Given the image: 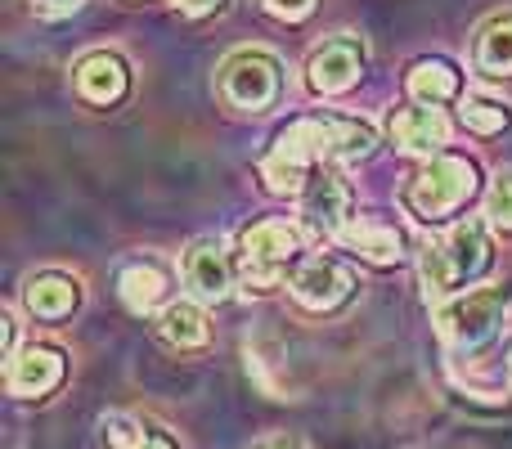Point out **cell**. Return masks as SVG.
<instances>
[{"label":"cell","instance_id":"3957f363","mask_svg":"<svg viewBox=\"0 0 512 449\" xmlns=\"http://www.w3.org/2000/svg\"><path fill=\"white\" fill-rule=\"evenodd\" d=\"M477 194V162L459 153H436L405 189V207L418 221H445Z\"/></svg>","mask_w":512,"mask_h":449},{"label":"cell","instance_id":"52a82bcc","mask_svg":"<svg viewBox=\"0 0 512 449\" xmlns=\"http://www.w3.org/2000/svg\"><path fill=\"white\" fill-rule=\"evenodd\" d=\"M63 378H68V360H63L59 346H45V342L23 346L5 369V387L18 400H45Z\"/></svg>","mask_w":512,"mask_h":449},{"label":"cell","instance_id":"277c9868","mask_svg":"<svg viewBox=\"0 0 512 449\" xmlns=\"http://www.w3.org/2000/svg\"><path fill=\"white\" fill-rule=\"evenodd\" d=\"M504 310H508L504 288H481V292H468V297L445 301L436 310V324H441V337L454 355H481L495 342L499 324H504Z\"/></svg>","mask_w":512,"mask_h":449},{"label":"cell","instance_id":"8992f818","mask_svg":"<svg viewBox=\"0 0 512 449\" xmlns=\"http://www.w3.org/2000/svg\"><path fill=\"white\" fill-rule=\"evenodd\" d=\"M216 86H221L225 104L239 108V113H265V108H274L279 86H283L279 59L265 50H234L230 59L221 63Z\"/></svg>","mask_w":512,"mask_h":449},{"label":"cell","instance_id":"4fadbf2b","mask_svg":"<svg viewBox=\"0 0 512 449\" xmlns=\"http://www.w3.org/2000/svg\"><path fill=\"white\" fill-rule=\"evenodd\" d=\"M23 306L32 310L36 319H68L72 310L81 306V283L72 274H59V270H45L36 279H27L23 288Z\"/></svg>","mask_w":512,"mask_h":449},{"label":"cell","instance_id":"5b68a950","mask_svg":"<svg viewBox=\"0 0 512 449\" xmlns=\"http://www.w3.org/2000/svg\"><path fill=\"white\" fill-rule=\"evenodd\" d=\"M301 256V234L288 221H256L239 238V274L248 288H279L283 270Z\"/></svg>","mask_w":512,"mask_h":449},{"label":"cell","instance_id":"9a60e30c","mask_svg":"<svg viewBox=\"0 0 512 449\" xmlns=\"http://www.w3.org/2000/svg\"><path fill=\"white\" fill-rule=\"evenodd\" d=\"M405 86L418 104L436 108V104L459 95V72H454V63H445V59H418L414 68H409Z\"/></svg>","mask_w":512,"mask_h":449},{"label":"cell","instance_id":"d6986e66","mask_svg":"<svg viewBox=\"0 0 512 449\" xmlns=\"http://www.w3.org/2000/svg\"><path fill=\"white\" fill-rule=\"evenodd\" d=\"M104 441L113 449H180L162 427L135 423V418H108L104 423Z\"/></svg>","mask_w":512,"mask_h":449},{"label":"cell","instance_id":"8fae6325","mask_svg":"<svg viewBox=\"0 0 512 449\" xmlns=\"http://www.w3.org/2000/svg\"><path fill=\"white\" fill-rule=\"evenodd\" d=\"M301 216L315 234H328V238H342L346 234V216H351V194L346 185L333 176V171H315L301 189Z\"/></svg>","mask_w":512,"mask_h":449},{"label":"cell","instance_id":"9c48e42d","mask_svg":"<svg viewBox=\"0 0 512 449\" xmlns=\"http://www.w3.org/2000/svg\"><path fill=\"white\" fill-rule=\"evenodd\" d=\"M364 72V45L355 36H333L324 41L306 63V86L315 95H342L360 81Z\"/></svg>","mask_w":512,"mask_h":449},{"label":"cell","instance_id":"7a4b0ae2","mask_svg":"<svg viewBox=\"0 0 512 449\" xmlns=\"http://www.w3.org/2000/svg\"><path fill=\"white\" fill-rule=\"evenodd\" d=\"M490 270V234L486 221H463L454 225L441 243H427L423 252V283L432 297L463 288V283L481 279Z\"/></svg>","mask_w":512,"mask_h":449},{"label":"cell","instance_id":"5bb4252c","mask_svg":"<svg viewBox=\"0 0 512 449\" xmlns=\"http://www.w3.org/2000/svg\"><path fill=\"white\" fill-rule=\"evenodd\" d=\"M387 131L405 153H436L450 140V126L436 108H400V113H391Z\"/></svg>","mask_w":512,"mask_h":449},{"label":"cell","instance_id":"6da1fadb","mask_svg":"<svg viewBox=\"0 0 512 449\" xmlns=\"http://www.w3.org/2000/svg\"><path fill=\"white\" fill-rule=\"evenodd\" d=\"M378 149V131L355 117H301L274 140V153L261 162V176L274 194H301L306 180L319 167H337V162H364Z\"/></svg>","mask_w":512,"mask_h":449},{"label":"cell","instance_id":"e0dca14e","mask_svg":"<svg viewBox=\"0 0 512 449\" xmlns=\"http://www.w3.org/2000/svg\"><path fill=\"white\" fill-rule=\"evenodd\" d=\"M162 337L180 351H198V346L212 342V328H207V315L194 306V301H176V306L162 310Z\"/></svg>","mask_w":512,"mask_h":449},{"label":"cell","instance_id":"2e32d148","mask_svg":"<svg viewBox=\"0 0 512 449\" xmlns=\"http://www.w3.org/2000/svg\"><path fill=\"white\" fill-rule=\"evenodd\" d=\"M117 288H122L126 310L149 315V310H158L162 297H167V274H162L158 265H149V261H135V265H126V270H122Z\"/></svg>","mask_w":512,"mask_h":449},{"label":"cell","instance_id":"ffe728a7","mask_svg":"<svg viewBox=\"0 0 512 449\" xmlns=\"http://www.w3.org/2000/svg\"><path fill=\"white\" fill-rule=\"evenodd\" d=\"M346 243L351 247H360L364 256H369L373 265H396L400 261V234L396 229H387V225H346Z\"/></svg>","mask_w":512,"mask_h":449},{"label":"cell","instance_id":"44dd1931","mask_svg":"<svg viewBox=\"0 0 512 449\" xmlns=\"http://www.w3.org/2000/svg\"><path fill=\"white\" fill-rule=\"evenodd\" d=\"M459 113H463V126L477 135H499L512 126V108L495 95H463Z\"/></svg>","mask_w":512,"mask_h":449},{"label":"cell","instance_id":"cb8c5ba5","mask_svg":"<svg viewBox=\"0 0 512 449\" xmlns=\"http://www.w3.org/2000/svg\"><path fill=\"white\" fill-rule=\"evenodd\" d=\"M171 5H176L185 18H207V14H221L230 0H171Z\"/></svg>","mask_w":512,"mask_h":449},{"label":"cell","instance_id":"484cf974","mask_svg":"<svg viewBox=\"0 0 512 449\" xmlns=\"http://www.w3.org/2000/svg\"><path fill=\"white\" fill-rule=\"evenodd\" d=\"M252 449H301L292 436H270V441H256Z\"/></svg>","mask_w":512,"mask_h":449},{"label":"cell","instance_id":"30bf717a","mask_svg":"<svg viewBox=\"0 0 512 449\" xmlns=\"http://www.w3.org/2000/svg\"><path fill=\"white\" fill-rule=\"evenodd\" d=\"M72 86H77V95L86 99V104L113 108V104H122L126 90H131V68H126V59L113 50H90L86 59H77V68H72Z\"/></svg>","mask_w":512,"mask_h":449},{"label":"cell","instance_id":"ac0fdd59","mask_svg":"<svg viewBox=\"0 0 512 449\" xmlns=\"http://www.w3.org/2000/svg\"><path fill=\"white\" fill-rule=\"evenodd\" d=\"M481 72L490 77H512V14L504 18H490L477 36V50H472Z\"/></svg>","mask_w":512,"mask_h":449},{"label":"cell","instance_id":"7402d4cb","mask_svg":"<svg viewBox=\"0 0 512 449\" xmlns=\"http://www.w3.org/2000/svg\"><path fill=\"white\" fill-rule=\"evenodd\" d=\"M486 216L495 229L512 234V171L495 176V185H490V194H486Z\"/></svg>","mask_w":512,"mask_h":449},{"label":"cell","instance_id":"ba28073f","mask_svg":"<svg viewBox=\"0 0 512 449\" xmlns=\"http://www.w3.org/2000/svg\"><path fill=\"white\" fill-rule=\"evenodd\" d=\"M292 297H297V306L315 310V315H333L337 306H346L355 292V279L351 270H346L342 261H328V256H319V261L301 265L297 274H292Z\"/></svg>","mask_w":512,"mask_h":449},{"label":"cell","instance_id":"d4e9b609","mask_svg":"<svg viewBox=\"0 0 512 449\" xmlns=\"http://www.w3.org/2000/svg\"><path fill=\"white\" fill-rule=\"evenodd\" d=\"M27 5L41 18H63V14H72V9H81V0H27Z\"/></svg>","mask_w":512,"mask_h":449},{"label":"cell","instance_id":"603a6c76","mask_svg":"<svg viewBox=\"0 0 512 449\" xmlns=\"http://www.w3.org/2000/svg\"><path fill=\"white\" fill-rule=\"evenodd\" d=\"M265 9H270L274 18H283V23H301L306 14H315L319 0H261Z\"/></svg>","mask_w":512,"mask_h":449},{"label":"cell","instance_id":"7c38bea8","mask_svg":"<svg viewBox=\"0 0 512 449\" xmlns=\"http://www.w3.org/2000/svg\"><path fill=\"white\" fill-rule=\"evenodd\" d=\"M185 283L198 301H225L234 288V265L221 238H198L185 252Z\"/></svg>","mask_w":512,"mask_h":449}]
</instances>
